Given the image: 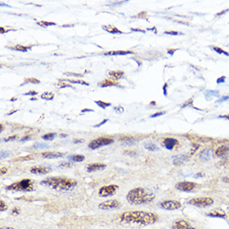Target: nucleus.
<instances>
[{
    "label": "nucleus",
    "mask_w": 229,
    "mask_h": 229,
    "mask_svg": "<svg viewBox=\"0 0 229 229\" xmlns=\"http://www.w3.org/2000/svg\"><path fill=\"white\" fill-rule=\"evenodd\" d=\"M37 92L35 91H31V92H29V93H24V95H32V96H35V95H37Z\"/></svg>",
    "instance_id": "obj_53"
},
{
    "label": "nucleus",
    "mask_w": 229,
    "mask_h": 229,
    "mask_svg": "<svg viewBox=\"0 0 229 229\" xmlns=\"http://www.w3.org/2000/svg\"><path fill=\"white\" fill-rule=\"evenodd\" d=\"M20 212H21V210H20L19 207H14V208L12 209L11 214L13 215V216H18V215L20 214Z\"/></svg>",
    "instance_id": "obj_36"
},
{
    "label": "nucleus",
    "mask_w": 229,
    "mask_h": 229,
    "mask_svg": "<svg viewBox=\"0 0 229 229\" xmlns=\"http://www.w3.org/2000/svg\"><path fill=\"white\" fill-rule=\"evenodd\" d=\"M5 188L10 191H19V192H32L34 190L33 182L31 179H23L21 181L14 182L11 185L7 186Z\"/></svg>",
    "instance_id": "obj_4"
},
{
    "label": "nucleus",
    "mask_w": 229,
    "mask_h": 229,
    "mask_svg": "<svg viewBox=\"0 0 229 229\" xmlns=\"http://www.w3.org/2000/svg\"><path fill=\"white\" fill-rule=\"evenodd\" d=\"M69 158L73 162H83L85 159V157L83 155H73V156L69 157Z\"/></svg>",
    "instance_id": "obj_27"
},
{
    "label": "nucleus",
    "mask_w": 229,
    "mask_h": 229,
    "mask_svg": "<svg viewBox=\"0 0 229 229\" xmlns=\"http://www.w3.org/2000/svg\"><path fill=\"white\" fill-rule=\"evenodd\" d=\"M208 217H212V218H225L226 213L224 211H222V209H216L214 211L211 212L209 213H207Z\"/></svg>",
    "instance_id": "obj_17"
},
{
    "label": "nucleus",
    "mask_w": 229,
    "mask_h": 229,
    "mask_svg": "<svg viewBox=\"0 0 229 229\" xmlns=\"http://www.w3.org/2000/svg\"><path fill=\"white\" fill-rule=\"evenodd\" d=\"M25 84H28V83H31V84H40V81L38 80L36 78H26L25 81H24Z\"/></svg>",
    "instance_id": "obj_35"
},
{
    "label": "nucleus",
    "mask_w": 229,
    "mask_h": 229,
    "mask_svg": "<svg viewBox=\"0 0 229 229\" xmlns=\"http://www.w3.org/2000/svg\"><path fill=\"white\" fill-rule=\"evenodd\" d=\"M72 166V164L69 163H63L59 165V167H69Z\"/></svg>",
    "instance_id": "obj_44"
},
{
    "label": "nucleus",
    "mask_w": 229,
    "mask_h": 229,
    "mask_svg": "<svg viewBox=\"0 0 229 229\" xmlns=\"http://www.w3.org/2000/svg\"><path fill=\"white\" fill-rule=\"evenodd\" d=\"M88 111H90V112H93V110H92V109L86 108V109H85V110H83V111H82V113H85V112H88Z\"/></svg>",
    "instance_id": "obj_59"
},
{
    "label": "nucleus",
    "mask_w": 229,
    "mask_h": 229,
    "mask_svg": "<svg viewBox=\"0 0 229 229\" xmlns=\"http://www.w3.org/2000/svg\"><path fill=\"white\" fill-rule=\"evenodd\" d=\"M214 201L211 197H194L188 201L190 205L197 207H207L212 206Z\"/></svg>",
    "instance_id": "obj_5"
},
{
    "label": "nucleus",
    "mask_w": 229,
    "mask_h": 229,
    "mask_svg": "<svg viewBox=\"0 0 229 229\" xmlns=\"http://www.w3.org/2000/svg\"><path fill=\"white\" fill-rule=\"evenodd\" d=\"M212 157V149L206 148L203 150L199 154V158L203 162H207V161L210 160V158Z\"/></svg>",
    "instance_id": "obj_16"
},
{
    "label": "nucleus",
    "mask_w": 229,
    "mask_h": 229,
    "mask_svg": "<svg viewBox=\"0 0 229 229\" xmlns=\"http://www.w3.org/2000/svg\"><path fill=\"white\" fill-rule=\"evenodd\" d=\"M95 102H96V104H97V105L99 106L100 108H102V109H105L107 107H109V106L112 105L110 102H102V101H100V100H98V101H95Z\"/></svg>",
    "instance_id": "obj_31"
},
{
    "label": "nucleus",
    "mask_w": 229,
    "mask_h": 229,
    "mask_svg": "<svg viewBox=\"0 0 229 229\" xmlns=\"http://www.w3.org/2000/svg\"><path fill=\"white\" fill-rule=\"evenodd\" d=\"M155 195L152 192L142 188H136L130 190L127 194V200L129 203L141 205L151 203L154 200Z\"/></svg>",
    "instance_id": "obj_2"
},
{
    "label": "nucleus",
    "mask_w": 229,
    "mask_h": 229,
    "mask_svg": "<svg viewBox=\"0 0 229 229\" xmlns=\"http://www.w3.org/2000/svg\"><path fill=\"white\" fill-rule=\"evenodd\" d=\"M66 75H73V76L75 77H84V75H82V74H79V73H66Z\"/></svg>",
    "instance_id": "obj_47"
},
{
    "label": "nucleus",
    "mask_w": 229,
    "mask_h": 229,
    "mask_svg": "<svg viewBox=\"0 0 229 229\" xmlns=\"http://www.w3.org/2000/svg\"><path fill=\"white\" fill-rule=\"evenodd\" d=\"M225 79H226L225 76L220 77V78H218V79H217V84H222V83H224V82H225Z\"/></svg>",
    "instance_id": "obj_40"
},
{
    "label": "nucleus",
    "mask_w": 229,
    "mask_h": 229,
    "mask_svg": "<svg viewBox=\"0 0 229 229\" xmlns=\"http://www.w3.org/2000/svg\"><path fill=\"white\" fill-rule=\"evenodd\" d=\"M16 138H17V136H16V135H14V136H11V137H8V138H5V139H4V141H5V142H8V141H14V140H15Z\"/></svg>",
    "instance_id": "obj_41"
},
{
    "label": "nucleus",
    "mask_w": 229,
    "mask_h": 229,
    "mask_svg": "<svg viewBox=\"0 0 229 229\" xmlns=\"http://www.w3.org/2000/svg\"><path fill=\"white\" fill-rule=\"evenodd\" d=\"M119 220L125 223H135L148 226L154 224L158 220V216L153 212L143 211L125 212L119 216Z\"/></svg>",
    "instance_id": "obj_1"
},
{
    "label": "nucleus",
    "mask_w": 229,
    "mask_h": 229,
    "mask_svg": "<svg viewBox=\"0 0 229 229\" xmlns=\"http://www.w3.org/2000/svg\"><path fill=\"white\" fill-rule=\"evenodd\" d=\"M167 84H164L163 87V94H164V96H167Z\"/></svg>",
    "instance_id": "obj_49"
},
{
    "label": "nucleus",
    "mask_w": 229,
    "mask_h": 229,
    "mask_svg": "<svg viewBox=\"0 0 229 229\" xmlns=\"http://www.w3.org/2000/svg\"><path fill=\"white\" fill-rule=\"evenodd\" d=\"M106 168L105 164L102 163H92L87 165V172L91 173V172L95 171H100V170H103Z\"/></svg>",
    "instance_id": "obj_15"
},
{
    "label": "nucleus",
    "mask_w": 229,
    "mask_h": 229,
    "mask_svg": "<svg viewBox=\"0 0 229 229\" xmlns=\"http://www.w3.org/2000/svg\"><path fill=\"white\" fill-rule=\"evenodd\" d=\"M176 50H177V49H169V50L167 51V53H169L170 55H172V56H173V53H174V52L176 51Z\"/></svg>",
    "instance_id": "obj_55"
},
{
    "label": "nucleus",
    "mask_w": 229,
    "mask_h": 229,
    "mask_svg": "<svg viewBox=\"0 0 229 229\" xmlns=\"http://www.w3.org/2000/svg\"><path fill=\"white\" fill-rule=\"evenodd\" d=\"M55 137H56V133H47V134L44 135V136L42 137V138L44 139V140H46V141H51Z\"/></svg>",
    "instance_id": "obj_30"
},
{
    "label": "nucleus",
    "mask_w": 229,
    "mask_h": 229,
    "mask_svg": "<svg viewBox=\"0 0 229 229\" xmlns=\"http://www.w3.org/2000/svg\"><path fill=\"white\" fill-rule=\"evenodd\" d=\"M64 156V153H59V152H44L42 153V157L44 158H49V159H53V158H58Z\"/></svg>",
    "instance_id": "obj_13"
},
{
    "label": "nucleus",
    "mask_w": 229,
    "mask_h": 229,
    "mask_svg": "<svg viewBox=\"0 0 229 229\" xmlns=\"http://www.w3.org/2000/svg\"><path fill=\"white\" fill-rule=\"evenodd\" d=\"M205 96H210V97H218L219 96V92L216 90H207L205 91Z\"/></svg>",
    "instance_id": "obj_29"
},
{
    "label": "nucleus",
    "mask_w": 229,
    "mask_h": 229,
    "mask_svg": "<svg viewBox=\"0 0 229 229\" xmlns=\"http://www.w3.org/2000/svg\"><path fill=\"white\" fill-rule=\"evenodd\" d=\"M164 113L163 112H159V113H154V114H153L152 116H150V118H156V117H159V116H162V115H163Z\"/></svg>",
    "instance_id": "obj_45"
},
{
    "label": "nucleus",
    "mask_w": 229,
    "mask_h": 229,
    "mask_svg": "<svg viewBox=\"0 0 229 229\" xmlns=\"http://www.w3.org/2000/svg\"><path fill=\"white\" fill-rule=\"evenodd\" d=\"M172 229H196L185 220H178L172 225Z\"/></svg>",
    "instance_id": "obj_11"
},
{
    "label": "nucleus",
    "mask_w": 229,
    "mask_h": 229,
    "mask_svg": "<svg viewBox=\"0 0 229 229\" xmlns=\"http://www.w3.org/2000/svg\"><path fill=\"white\" fill-rule=\"evenodd\" d=\"M165 33L166 34H169V35H175V36L178 35V34H181V33H178V32H173V31H169V32L167 31V32H165Z\"/></svg>",
    "instance_id": "obj_46"
},
{
    "label": "nucleus",
    "mask_w": 229,
    "mask_h": 229,
    "mask_svg": "<svg viewBox=\"0 0 229 229\" xmlns=\"http://www.w3.org/2000/svg\"><path fill=\"white\" fill-rule=\"evenodd\" d=\"M219 118H227V119H229V115H223V116H219Z\"/></svg>",
    "instance_id": "obj_58"
},
{
    "label": "nucleus",
    "mask_w": 229,
    "mask_h": 229,
    "mask_svg": "<svg viewBox=\"0 0 229 229\" xmlns=\"http://www.w3.org/2000/svg\"><path fill=\"white\" fill-rule=\"evenodd\" d=\"M212 50L215 52H217V53H219V54H225L226 56H229L228 53H227V52H225L224 50H222V48H220V47H212Z\"/></svg>",
    "instance_id": "obj_33"
},
{
    "label": "nucleus",
    "mask_w": 229,
    "mask_h": 229,
    "mask_svg": "<svg viewBox=\"0 0 229 229\" xmlns=\"http://www.w3.org/2000/svg\"><path fill=\"white\" fill-rule=\"evenodd\" d=\"M3 130H4V126H3V125L1 124V132L3 131Z\"/></svg>",
    "instance_id": "obj_62"
},
{
    "label": "nucleus",
    "mask_w": 229,
    "mask_h": 229,
    "mask_svg": "<svg viewBox=\"0 0 229 229\" xmlns=\"http://www.w3.org/2000/svg\"><path fill=\"white\" fill-rule=\"evenodd\" d=\"M41 98L44 99V100H47V101H49V100H53V98H54V94L53 93H50V92H45L44 93L42 94Z\"/></svg>",
    "instance_id": "obj_26"
},
{
    "label": "nucleus",
    "mask_w": 229,
    "mask_h": 229,
    "mask_svg": "<svg viewBox=\"0 0 229 229\" xmlns=\"http://www.w3.org/2000/svg\"><path fill=\"white\" fill-rule=\"evenodd\" d=\"M38 25L42 26V27H48V26H53L56 25V23L53 22H46V21H42V22H38L37 23Z\"/></svg>",
    "instance_id": "obj_34"
},
{
    "label": "nucleus",
    "mask_w": 229,
    "mask_h": 229,
    "mask_svg": "<svg viewBox=\"0 0 229 229\" xmlns=\"http://www.w3.org/2000/svg\"><path fill=\"white\" fill-rule=\"evenodd\" d=\"M133 31H137V32H142V33H144V31L143 30H140V29H131Z\"/></svg>",
    "instance_id": "obj_57"
},
{
    "label": "nucleus",
    "mask_w": 229,
    "mask_h": 229,
    "mask_svg": "<svg viewBox=\"0 0 229 229\" xmlns=\"http://www.w3.org/2000/svg\"><path fill=\"white\" fill-rule=\"evenodd\" d=\"M113 141V138H98L97 139H95L93 141H92L89 144H88V148L92 150H95V149H98L101 147H103V146L109 145V144H112Z\"/></svg>",
    "instance_id": "obj_6"
},
{
    "label": "nucleus",
    "mask_w": 229,
    "mask_h": 229,
    "mask_svg": "<svg viewBox=\"0 0 229 229\" xmlns=\"http://www.w3.org/2000/svg\"><path fill=\"white\" fill-rule=\"evenodd\" d=\"M187 160H188V157L186 156V155H178L176 157H174L173 163L175 165H179V164L183 163Z\"/></svg>",
    "instance_id": "obj_21"
},
{
    "label": "nucleus",
    "mask_w": 229,
    "mask_h": 229,
    "mask_svg": "<svg viewBox=\"0 0 229 229\" xmlns=\"http://www.w3.org/2000/svg\"><path fill=\"white\" fill-rule=\"evenodd\" d=\"M8 171V169L6 167H2L1 168V174H4V173H6Z\"/></svg>",
    "instance_id": "obj_54"
},
{
    "label": "nucleus",
    "mask_w": 229,
    "mask_h": 229,
    "mask_svg": "<svg viewBox=\"0 0 229 229\" xmlns=\"http://www.w3.org/2000/svg\"><path fill=\"white\" fill-rule=\"evenodd\" d=\"M178 140H176L175 138H167L164 139L163 145L167 150H172L175 146L178 144Z\"/></svg>",
    "instance_id": "obj_14"
},
{
    "label": "nucleus",
    "mask_w": 229,
    "mask_h": 229,
    "mask_svg": "<svg viewBox=\"0 0 229 229\" xmlns=\"http://www.w3.org/2000/svg\"><path fill=\"white\" fill-rule=\"evenodd\" d=\"M115 85H118L116 82H113V81L111 80H104L103 82H101L100 84H99V86L102 87H109V86H115Z\"/></svg>",
    "instance_id": "obj_25"
},
{
    "label": "nucleus",
    "mask_w": 229,
    "mask_h": 229,
    "mask_svg": "<svg viewBox=\"0 0 229 229\" xmlns=\"http://www.w3.org/2000/svg\"><path fill=\"white\" fill-rule=\"evenodd\" d=\"M7 205H6V203H4V201H0V211L1 212H4V211H6L7 210Z\"/></svg>",
    "instance_id": "obj_37"
},
{
    "label": "nucleus",
    "mask_w": 229,
    "mask_h": 229,
    "mask_svg": "<svg viewBox=\"0 0 229 229\" xmlns=\"http://www.w3.org/2000/svg\"><path fill=\"white\" fill-rule=\"evenodd\" d=\"M144 147H145V148L147 150L152 151V152H155V151H158L159 150V148L156 144L153 143V142H147V143L144 144Z\"/></svg>",
    "instance_id": "obj_23"
},
{
    "label": "nucleus",
    "mask_w": 229,
    "mask_h": 229,
    "mask_svg": "<svg viewBox=\"0 0 229 229\" xmlns=\"http://www.w3.org/2000/svg\"><path fill=\"white\" fill-rule=\"evenodd\" d=\"M229 99V96H223V97H222V98H220L219 100L218 101V102H224V101H227V100H228Z\"/></svg>",
    "instance_id": "obj_43"
},
{
    "label": "nucleus",
    "mask_w": 229,
    "mask_h": 229,
    "mask_svg": "<svg viewBox=\"0 0 229 229\" xmlns=\"http://www.w3.org/2000/svg\"><path fill=\"white\" fill-rule=\"evenodd\" d=\"M30 172H31L33 174L44 175L47 174L48 173H50V172H51V169L48 168V167H40V166H34V167H32L30 168Z\"/></svg>",
    "instance_id": "obj_12"
},
{
    "label": "nucleus",
    "mask_w": 229,
    "mask_h": 229,
    "mask_svg": "<svg viewBox=\"0 0 229 229\" xmlns=\"http://www.w3.org/2000/svg\"><path fill=\"white\" fill-rule=\"evenodd\" d=\"M118 190V186L113 184V185L103 186L98 191V195L102 197H107L109 196H113Z\"/></svg>",
    "instance_id": "obj_7"
},
{
    "label": "nucleus",
    "mask_w": 229,
    "mask_h": 229,
    "mask_svg": "<svg viewBox=\"0 0 229 229\" xmlns=\"http://www.w3.org/2000/svg\"><path fill=\"white\" fill-rule=\"evenodd\" d=\"M11 48H13L14 50H17V51L27 52L31 48V47H26V46H23V45H16L14 47H12Z\"/></svg>",
    "instance_id": "obj_28"
},
{
    "label": "nucleus",
    "mask_w": 229,
    "mask_h": 229,
    "mask_svg": "<svg viewBox=\"0 0 229 229\" xmlns=\"http://www.w3.org/2000/svg\"><path fill=\"white\" fill-rule=\"evenodd\" d=\"M159 207L161 208H163L164 210H167V211H173V210H177L179 209L180 207H182L181 203H179L178 201L174 200H167L163 201L159 203Z\"/></svg>",
    "instance_id": "obj_8"
},
{
    "label": "nucleus",
    "mask_w": 229,
    "mask_h": 229,
    "mask_svg": "<svg viewBox=\"0 0 229 229\" xmlns=\"http://www.w3.org/2000/svg\"><path fill=\"white\" fill-rule=\"evenodd\" d=\"M32 139V137H30V136H24L23 138H22L20 140H19V142H25V141H29V140H31Z\"/></svg>",
    "instance_id": "obj_39"
},
{
    "label": "nucleus",
    "mask_w": 229,
    "mask_h": 229,
    "mask_svg": "<svg viewBox=\"0 0 229 229\" xmlns=\"http://www.w3.org/2000/svg\"><path fill=\"white\" fill-rule=\"evenodd\" d=\"M69 82V83H72V84H84V85H86V86H88L89 84L86 83V82H84V81H74V80H66Z\"/></svg>",
    "instance_id": "obj_38"
},
{
    "label": "nucleus",
    "mask_w": 229,
    "mask_h": 229,
    "mask_svg": "<svg viewBox=\"0 0 229 229\" xmlns=\"http://www.w3.org/2000/svg\"><path fill=\"white\" fill-rule=\"evenodd\" d=\"M1 229H14L13 227H1Z\"/></svg>",
    "instance_id": "obj_60"
},
{
    "label": "nucleus",
    "mask_w": 229,
    "mask_h": 229,
    "mask_svg": "<svg viewBox=\"0 0 229 229\" xmlns=\"http://www.w3.org/2000/svg\"><path fill=\"white\" fill-rule=\"evenodd\" d=\"M58 87H61V88H63V87H70V85H68V84H65L64 83H59V84H58Z\"/></svg>",
    "instance_id": "obj_50"
},
{
    "label": "nucleus",
    "mask_w": 229,
    "mask_h": 229,
    "mask_svg": "<svg viewBox=\"0 0 229 229\" xmlns=\"http://www.w3.org/2000/svg\"><path fill=\"white\" fill-rule=\"evenodd\" d=\"M198 148H199V145H197H197L196 144H194L193 147V148H192L193 150L191 151V154H193V153H195V151H197V149Z\"/></svg>",
    "instance_id": "obj_48"
},
{
    "label": "nucleus",
    "mask_w": 229,
    "mask_h": 229,
    "mask_svg": "<svg viewBox=\"0 0 229 229\" xmlns=\"http://www.w3.org/2000/svg\"><path fill=\"white\" fill-rule=\"evenodd\" d=\"M192 102H193V99H190V100H188V101H187L185 104H183V105H182V108H185V107H187L188 104L189 105H190V104H192Z\"/></svg>",
    "instance_id": "obj_52"
},
{
    "label": "nucleus",
    "mask_w": 229,
    "mask_h": 229,
    "mask_svg": "<svg viewBox=\"0 0 229 229\" xmlns=\"http://www.w3.org/2000/svg\"><path fill=\"white\" fill-rule=\"evenodd\" d=\"M34 158V157L33 155H27V156H23V157H18L17 158L14 159V162H23V161H29L32 160Z\"/></svg>",
    "instance_id": "obj_24"
},
{
    "label": "nucleus",
    "mask_w": 229,
    "mask_h": 229,
    "mask_svg": "<svg viewBox=\"0 0 229 229\" xmlns=\"http://www.w3.org/2000/svg\"><path fill=\"white\" fill-rule=\"evenodd\" d=\"M84 142V140H78V139H76V140H73V143H80V142Z\"/></svg>",
    "instance_id": "obj_56"
},
{
    "label": "nucleus",
    "mask_w": 229,
    "mask_h": 229,
    "mask_svg": "<svg viewBox=\"0 0 229 229\" xmlns=\"http://www.w3.org/2000/svg\"><path fill=\"white\" fill-rule=\"evenodd\" d=\"M102 29H104L105 31H107V32L113 33V34H121V33H123V32H121L119 29H118L116 27L112 25H103L102 26Z\"/></svg>",
    "instance_id": "obj_19"
},
{
    "label": "nucleus",
    "mask_w": 229,
    "mask_h": 229,
    "mask_svg": "<svg viewBox=\"0 0 229 229\" xmlns=\"http://www.w3.org/2000/svg\"><path fill=\"white\" fill-rule=\"evenodd\" d=\"M9 154V153L8 151H4V150H2L1 151V158H4V157H8V155Z\"/></svg>",
    "instance_id": "obj_42"
},
{
    "label": "nucleus",
    "mask_w": 229,
    "mask_h": 229,
    "mask_svg": "<svg viewBox=\"0 0 229 229\" xmlns=\"http://www.w3.org/2000/svg\"><path fill=\"white\" fill-rule=\"evenodd\" d=\"M108 75L113 78L120 79L124 77V73L122 71H110V72H108Z\"/></svg>",
    "instance_id": "obj_22"
},
{
    "label": "nucleus",
    "mask_w": 229,
    "mask_h": 229,
    "mask_svg": "<svg viewBox=\"0 0 229 229\" xmlns=\"http://www.w3.org/2000/svg\"><path fill=\"white\" fill-rule=\"evenodd\" d=\"M41 185L55 189L58 191H69L76 187L77 182L75 180L66 178H48L41 182Z\"/></svg>",
    "instance_id": "obj_3"
},
{
    "label": "nucleus",
    "mask_w": 229,
    "mask_h": 229,
    "mask_svg": "<svg viewBox=\"0 0 229 229\" xmlns=\"http://www.w3.org/2000/svg\"><path fill=\"white\" fill-rule=\"evenodd\" d=\"M133 53V52L132 51H123V50H121V51H111V52H108V53H105L104 55L106 56H108V55H112V56H118V55H127V54H132Z\"/></svg>",
    "instance_id": "obj_20"
},
{
    "label": "nucleus",
    "mask_w": 229,
    "mask_h": 229,
    "mask_svg": "<svg viewBox=\"0 0 229 229\" xmlns=\"http://www.w3.org/2000/svg\"><path fill=\"white\" fill-rule=\"evenodd\" d=\"M222 180H223V181H224V182H229V179H227V178H224L223 179H222Z\"/></svg>",
    "instance_id": "obj_61"
},
{
    "label": "nucleus",
    "mask_w": 229,
    "mask_h": 229,
    "mask_svg": "<svg viewBox=\"0 0 229 229\" xmlns=\"http://www.w3.org/2000/svg\"><path fill=\"white\" fill-rule=\"evenodd\" d=\"M229 151V147L227 145H222L218 147V148L216 149V155L218 157H222L224 156L225 154H227V153Z\"/></svg>",
    "instance_id": "obj_18"
},
{
    "label": "nucleus",
    "mask_w": 229,
    "mask_h": 229,
    "mask_svg": "<svg viewBox=\"0 0 229 229\" xmlns=\"http://www.w3.org/2000/svg\"><path fill=\"white\" fill-rule=\"evenodd\" d=\"M108 119H104V120L102 121V122H101V123H100V124H97V125H95L94 127H100V126H102V125H103V124H105V123H107V122H108Z\"/></svg>",
    "instance_id": "obj_51"
},
{
    "label": "nucleus",
    "mask_w": 229,
    "mask_h": 229,
    "mask_svg": "<svg viewBox=\"0 0 229 229\" xmlns=\"http://www.w3.org/2000/svg\"><path fill=\"white\" fill-rule=\"evenodd\" d=\"M195 187L196 184L193 182H180L176 185V188L182 192H191Z\"/></svg>",
    "instance_id": "obj_10"
},
{
    "label": "nucleus",
    "mask_w": 229,
    "mask_h": 229,
    "mask_svg": "<svg viewBox=\"0 0 229 229\" xmlns=\"http://www.w3.org/2000/svg\"><path fill=\"white\" fill-rule=\"evenodd\" d=\"M120 207V203L118 200H115V199H112V200L102 202V203H101L98 205L99 209H102V210L116 209V208H118V207Z\"/></svg>",
    "instance_id": "obj_9"
},
{
    "label": "nucleus",
    "mask_w": 229,
    "mask_h": 229,
    "mask_svg": "<svg viewBox=\"0 0 229 229\" xmlns=\"http://www.w3.org/2000/svg\"><path fill=\"white\" fill-rule=\"evenodd\" d=\"M33 148L35 149L40 148H48L49 145H47L46 143H40V142H36L35 144H33Z\"/></svg>",
    "instance_id": "obj_32"
}]
</instances>
